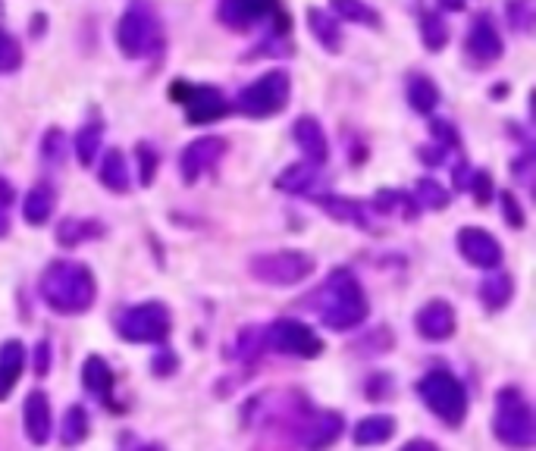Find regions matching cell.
Instances as JSON below:
<instances>
[{"mask_svg": "<svg viewBox=\"0 0 536 451\" xmlns=\"http://www.w3.org/2000/svg\"><path fill=\"white\" fill-rule=\"evenodd\" d=\"M308 301L314 307V314L320 317V323L333 332L355 329L370 314V304H367L361 282L355 279L352 270H345V267H339L326 276V282L317 289V295L308 298Z\"/></svg>", "mask_w": 536, "mask_h": 451, "instance_id": "6da1fadb", "label": "cell"}, {"mask_svg": "<svg viewBox=\"0 0 536 451\" xmlns=\"http://www.w3.org/2000/svg\"><path fill=\"white\" fill-rule=\"evenodd\" d=\"M38 289H41L44 304L63 317L85 314L98 298L95 273L85 264H79V260H54V264L44 270Z\"/></svg>", "mask_w": 536, "mask_h": 451, "instance_id": "7a4b0ae2", "label": "cell"}, {"mask_svg": "<svg viewBox=\"0 0 536 451\" xmlns=\"http://www.w3.org/2000/svg\"><path fill=\"white\" fill-rule=\"evenodd\" d=\"M493 433L508 448H530L536 442V417L527 395L518 386H505L496 395Z\"/></svg>", "mask_w": 536, "mask_h": 451, "instance_id": "3957f363", "label": "cell"}, {"mask_svg": "<svg viewBox=\"0 0 536 451\" xmlns=\"http://www.w3.org/2000/svg\"><path fill=\"white\" fill-rule=\"evenodd\" d=\"M163 29L154 7L148 0H135V4L123 13L120 26H116V44H120L123 57L129 60H142L160 51Z\"/></svg>", "mask_w": 536, "mask_h": 451, "instance_id": "277c9868", "label": "cell"}, {"mask_svg": "<svg viewBox=\"0 0 536 451\" xmlns=\"http://www.w3.org/2000/svg\"><path fill=\"white\" fill-rule=\"evenodd\" d=\"M417 395H421L427 411L436 414L446 426H461L464 417H468V392L449 370H430L417 383Z\"/></svg>", "mask_w": 536, "mask_h": 451, "instance_id": "5b68a950", "label": "cell"}, {"mask_svg": "<svg viewBox=\"0 0 536 451\" xmlns=\"http://www.w3.org/2000/svg\"><path fill=\"white\" fill-rule=\"evenodd\" d=\"M314 257L305 251H270V254H258L251 257V276L264 282V286H276V289H286V286H298L314 273Z\"/></svg>", "mask_w": 536, "mask_h": 451, "instance_id": "8992f818", "label": "cell"}, {"mask_svg": "<svg viewBox=\"0 0 536 451\" xmlns=\"http://www.w3.org/2000/svg\"><path fill=\"white\" fill-rule=\"evenodd\" d=\"M170 326H173L170 311L160 301L126 307V311L116 317V332H120V339L135 342V345H160L170 336Z\"/></svg>", "mask_w": 536, "mask_h": 451, "instance_id": "52a82bcc", "label": "cell"}, {"mask_svg": "<svg viewBox=\"0 0 536 451\" xmlns=\"http://www.w3.org/2000/svg\"><path fill=\"white\" fill-rule=\"evenodd\" d=\"M220 22L236 32L273 22V35H289V13H283L279 0H220Z\"/></svg>", "mask_w": 536, "mask_h": 451, "instance_id": "ba28073f", "label": "cell"}, {"mask_svg": "<svg viewBox=\"0 0 536 451\" xmlns=\"http://www.w3.org/2000/svg\"><path fill=\"white\" fill-rule=\"evenodd\" d=\"M292 94V82L286 73H273L261 76L258 82H251L248 88H242V94L236 98V110L251 116V120H267V116H276L279 110H286Z\"/></svg>", "mask_w": 536, "mask_h": 451, "instance_id": "9c48e42d", "label": "cell"}, {"mask_svg": "<svg viewBox=\"0 0 536 451\" xmlns=\"http://www.w3.org/2000/svg\"><path fill=\"white\" fill-rule=\"evenodd\" d=\"M173 98L176 104L185 107V116H189L192 126H207V123H217L229 113V101L226 94L214 85H185L176 82L173 85Z\"/></svg>", "mask_w": 536, "mask_h": 451, "instance_id": "30bf717a", "label": "cell"}, {"mask_svg": "<svg viewBox=\"0 0 536 451\" xmlns=\"http://www.w3.org/2000/svg\"><path fill=\"white\" fill-rule=\"evenodd\" d=\"M264 339L270 348H276L279 354H292V358H320L323 354V342L317 332L308 326V323H301V320H276L267 326L264 332Z\"/></svg>", "mask_w": 536, "mask_h": 451, "instance_id": "8fae6325", "label": "cell"}, {"mask_svg": "<svg viewBox=\"0 0 536 451\" xmlns=\"http://www.w3.org/2000/svg\"><path fill=\"white\" fill-rule=\"evenodd\" d=\"M229 151V141L220 138V135H204V138H195L192 145H185L182 154H179V173H182V182H198L204 173H214L220 160L226 157Z\"/></svg>", "mask_w": 536, "mask_h": 451, "instance_id": "7c38bea8", "label": "cell"}, {"mask_svg": "<svg viewBox=\"0 0 536 451\" xmlns=\"http://www.w3.org/2000/svg\"><path fill=\"white\" fill-rule=\"evenodd\" d=\"M292 439L308 448H326L342 436V417L333 411H301L289 420Z\"/></svg>", "mask_w": 536, "mask_h": 451, "instance_id": "4fadbf2b", "label": "cell"}, {"mask_svg": "<svg viewBox=\"0 0 536 451\" xmlns=\"http://www.w3.org/2000/svg\"><path fill=\"white\" fill-rule=\"evenodd\" d=\"M455 245L461 251V257L468 260V264L480 267V270H493L502 264V245L496 242V235H489L477 226H464L458 235H455Z\"/></svg>", "mask_w": 536, "mask_h": 451, "instance_id": "5bb4252c", "label": "cell"}, {"mask_svg": "<svg viewBox=\"0 0 536 451\" xmlns=\"http://www.w3.org/2000/svg\"><path fill=\"white\" fill-rule=\"evenodd\" d=\"M464 51H468V57L480 66H489V63H496L505 51V44H502V35L496 29V22L489 19L486 13L474 16L471 22V32H468V41H464Z\"/></svg>", "mask_w": 536, "mask_h": 451, "instance_id": "9a60e30c", "label": "cell"}, {"mask_svg": "<svg viewBox=\"0 0 536 451\" xmlns=\"http://www.w3.org/2000/svg\"><path fill=\"white\" fill-rule=\"evenodd\" d=\"M455 326H458L455 307L449 301H439V298L430 301V304H424L421 311H417V317H414L417 336L427 339V342H446V339H452L455 336Z\"/></svg>", "mask_w": 536, "mask_h": 451, "instance_id": "2e32d148", "label": "cell"}, {"mask_svg": "<svg viewBox=\"0 0 536 451\" xmlns=\"http://www.w3.org/2000/svg\"><path fill=\"white\" fill-rule=\"evenodd\" d=\"M22 423H26V436L29 442L35 445H44L51 439V426H54V417H51V401L41 389L29 392L26 398V408H22Z\"/></svg>", "mask_w": 536, "mask_h": 451, "instance_id": "e0dca14e", "label": "cell"}, {"mask_svg": "<svg viewBox=\"0 0 536 451\" xmlns=\"http://www.w3.org/2000/svg\"><path fill=\"white\" fill-rule=\"evenodd\" d=\"M292 135H295V145L305 151V157L311 163H317V166L326 163V157H330V141H326V132L314 116H298Z\"/></svg>", "mask_w": 536, "mask_h": 451, "instance_id": "ac0fdd59", "label": "cell"}, {"mask_svg": "<svg viewBox=\"0 0 536 451\" xmlns=\"http://www.w3.org/2000/svg\"><path fill=\"white\" fill-rule=\"evenodd\" d=\"M511 295H515V279H511V273L505 270H489V276H483L480 282V301L486 311H502V307L511 301Z\"/></svg>", "mask_w": 536, "mask_h": 451, "instance_id": "d6986e66", "label": "cell"}, {"mask_svg": "<svg viewBox=\"0 0 536 451\" xmlns=\"http://www.w3.org/2000/svg\"><path fill=\"white\" fill-rule=\"evenodd\" d=\"M317 182H320L317 163L301 160V163H292V166H286L283 173H279L276 188H279V192H289V195H311Z\"/></svg>", "mask_w": 536, "mask_h": 451, "instance_id": "ffe728a7", "label": "cell"}, {"mask_svg": "<svg viewBox=\"0 0 536 451\" xmlns=\"http://www.w3.org/2000/svg\"><path fill=\"white\" fill-rule=\"evenodd\" d=\"M317 207H323L330 213L333 220H342V223H355L358 229H370V217H367V207L355 198H342V195H317L314 198Z\"/></svg>", "mask_w": 536, "mask_h": 451, "instance_id": "44dd1931", "label": "cell"}, {"mask_svg": "<svg viewBox=\"0 0 536 451\" xmlns=\"http://www.w3.org/2000/svg\"><path fill=\"white\" fill-rule=\"evenodd\" d=\"M54 204H57V192L54 185L48 182H38L32 192L26 195V201H22V217H26L29 226H44L51 220L54 213Z\"/></svg>", "mask_w": 536, "mask_h": 451, "instance_id": "7402d4cb", "label": "cell"}, {"mask_svg": "<svg viewBox=\"0 0 536 451\" xmlns=\"http://www.w3.org/2000/svg\"><path fill=\"white\" fill-rule=\"evenodd\" d=\"M308 29L314 32V38H317L330 54H339V51H342L339 16L326 13V10H320V7H311V10H308Z\"/></svg>", "mask_w": 536, "mask_h": 451, "instance_id": "603a6c76", "label": "cell"}, {"mask_svg": "<svg viewBox=\"0 0 536 451\" xmlns=\"http://www.w3.org/2000/svg\"><path fill=\"white\" fill-rule=\"evenodd\" d=\"M101 185L110 188V192L123 195L129 192L132 185V173H129V163H126V154L120 148H110L104 163H101Z\"/></svg>", "mask_w": 536, "mask_h": 451, "instance_id": "cb8c5ba5", "label": "cell"}, {"mask_svg": "<svg viewBox=\"0 0 536 451\" xmlns=\"http://www.w3.org/2000/svg\"><path fill=\"white\" fill-rule=\"evenodd\" d=\"M405 94H408V104H411V110H417V113H433L436 110V104H439V88L430 82V76H424V73H411L408 76V82H405Z\"/></svg>", "mask_w": 536, "mask_h": 451, "instance_id": "d4e9b609", "label": "cell"}, {"mask_svg": "<svg viewBox=\"0 0 536 451\" xmlns=\"http://www.w3.org/2000/svg\"><path fill=\"white\" fill-rule=\"evenodd\" d=\"M104 235V223L98 220H76V217H69L57 226V242L63 248H76L82 242H91V239H101Z\"/></svg>", "mask_w": 536, "mask_h": 451, "instance_id": "484cf974", "label": "cell"}, {"mask_svg": "<svg viewBox=\"0 0 536 451\" xmlns=\"http://www.w3.org/2000/svg\"><path fill=\"white\" fill-rule=\"evenodd\" d=\"M395 436V417L389 414H374V417H364L355 426V442L358 445H383Z\"/></svg>", "mask_w": 536, "mask_h": 451, "instance_id": "4316f807", "label": "cell"}, {"mask_svg": "<svg viewBox=\"0 0 536 451\" xmlns=\"http://www.w3.org/2000/svg\"><path fill=\"white\" fill-rule=\"evenodd\" d=\"M333 10L339 19L345 22H358V26H367V29H380L383 26V19L380 13L367 4V0H330Z\"/></svg>", "mask_w": 536, "mask_h": 451, "instance_id": "83f0119b", "label": "cell"}, {"mask_svg": "<svg viewBox=\"0 0 536 451\" xmlns=\"http://www.w3.org/2000/svg\"><path fill=\"white\" fill-rule=\"evenodd\" d=\"M82 386L95 395H107L113 389V370L104 358L91 354V358L82 364Z\"/></svg>", "mask_w": 536, "mask_h": 451, "instance_id": "f1b7e54d", "label": "cell"}, {"mask_svg": "<svg viewBox=\"0 0 536 451\" xmlns=\"http://www.w3.org/2000/svg\"><path fill=\"white\" fill-rule=\"evenodd\" d=\"M370 207L380 210V213H399L402 220H414L417 217V201L405 192H395V188H389V192H377L374 201H370Z\"/></svg>", "mask_w": 536, "mask_h": 451, "instance_id": "f546056e", "label": "cell"}, {"mask_svg": "<svg viewBox=\"0 0 536 451\" xmlns=\"http://www.w3.org/2000/svg\"><path fill=\"white\" fill-rule=\"evenodd\" d=\"M88 430H91V417H88V411H85L82 405H73V408H69V411L63 414V423H60V442H63V445H79V442H85Z\"/></svg>", "mask_w": 536, "mask_h": 451, "instance_id": "4dcf8cb0", "label": "cell"}, {"mask_svg": "<svg viewBox=\"0 0 536 451\" xmlns=\"http://www.w3.org/2000/svg\"><path fill=\"white\" fill-rule=\"evenodd\" d=\"M101 145H104V126H101L98 120H95V123H85V126L79 129V135H76V157H79V163H82V166L95 163Z\"/></svg>", "mask_w": 536, "mask_h": 451, "instance_id": "1f68e13d", "label": "cell"}, {"mask_svg": "<svg viewBox=\"0 0 536 451\" xmlns=\"http://www.w3.org/2000/svg\"><path fill=\"white\" fill-rule=\"evenodd\" d=\"M421 38L427 44V51H442L449 44V26L439 13H424L421 16Z\"/></svg>", "mask_w": 536, "mask_h": 451, "instance_id": "d6a6232c", "label": "cell"}, {"mask_svg": "<svg viewBox=\"0 0 536 451\" xmlns=\"http://www.w3.org/2000/svg\"><path fill=\"white\" fill-rule=\"evenodd\" d=\"M508 22L511 29L521 32V35H530L533 26H536V0H508Z\"/></svg>", "mask_w": 536, "mask_h": 451, "instance_id": "836d02e7", "label": "cell"}, {"mask_svg": "<svg viewBox=\"0 0 536 451\" xmlns=\"http://www.w3.org/2000/svg\"><path fill=\"white\" fill-rule=\"evenodd\" d=\"M414 201H417V207H427V210H446L449 192L436 179H421L414 188Z\"/></svg>", "mask_w": 536, "mask_h": 451, "instance_id": "e575fe53", "label": "cell"}, {"mask_svg": "<svg viewBox=\"0 0 536 451\" xmlns=\"http://www.w3.org/2000/svg\"><path fill=\"white\" fill-rule=\"evenodd\" d=\"M22 66V51H19V41L0 29V73H13V69Z\"/></svg>", "mask_w": 536, "mask_h": 451, "instance_id": "d590c367", "label": "cell"}, {"mask_svg": "<svg viewBox=\"0 0 536 451\" xmlns=\"http://www.w3.org/2000/svg\"><path fill=\"white\" fill-rule=\"evenodd\" d=\"M135 157H138V179H142V185H151L154 173H157V163H160V154L148 145V141H142V145L135 148Z\"/></svg>", "mask_w": 536, "mask_h": 451, "instance_id": "8d00e7d4", "label": "cell"}, {"mask_svg": "<svg viewBox=\"0 0 536 451\" xmlns=\"http://www.w3.org/2000/svg\"><path fill=\"white\" fill-rule=\"evenodd\" d=\"M41 154H44V160H48V163H63V157H66V141H63V132H60V129H51L48 135H44Z\"/></svg>", "mask_w": 536, "mask_h": 451, "instance_id": "74e56055", "label": "cell"}, {"mask_svg": "<svg viewBox=\"0 0 536 451\" xmlns=\"http://www.w3.org/2000/svg\"><path fill=\"white\" fill-rule=\"evenodd\" d=\"M468 192L474 195V201H477L480 207H483V204H489V198H493V176H489L486 170H477V173H471Z\"/></svg>", "mask_w": 536, "mask_h": 451, "instance_id": "f35d334b", "label": "cell"}, {"mask_svg": "<svg viewBox=\"0 0 536 451\" xmlns=\"http://www.w3.org/2000/svg\"><path fill=\"white\" fill-rule=\"evenodd\" d=\"M430 135H433L436 145H442V148H458V132H455V126L449 120H433Z\"/></svg>", "mask_w": 536, "mask_h": 451, "instance_id": "ab89813d", "label": "cell"}, {"mask_svg": "<svg viewBox=\"0 0 536 451\" xmlns=\"http://www.w3.org/2000/svg\"><path fill=\"white\" fill-rule=\"evenodd\" d=\"M502 213H505V220H508V226H511V229H524L527 217H524V210H521L518 198L511 195V192H505V195H502Z\"/></svg>", "mask_w": 536, "mask_h": 451, "instance_id": "60d3db41", "label": "cell"}, {"mask_svg": "<svg viewBox=\"0 0 536 451\" xmlns=\"http://www.w3.org/2000/svg\"><path fill=\"white\" fill-rule=\"evenodd\" d=\"M176 367H179V361H176V354H173L170 348L157 351V354H154V361H151V370H154L157 376H170Z\"/></svg>", "mask_w": 536, "mask_h": 451, "instance_id": "b9f144b4", "label": "cell"}, {"mask_svg": "<svg viewBox=\"0 0 536 451\" xmlns=\"http://www.w3.org/2000/svg\"><path fill=\"white\" fill-rule=\"evenodd\" d=\"M32 367H35V376H48V367H51V342H48V339H41V342L35 345V361H32Z\"/></svg>", "mask_w": 536, "mask_h": 451, "instance_id": "7bdbcfd3", "label": "cell"}, {"mask_svg": "<svg viewBox=\"0 0 536 451\" xmlns=\"http://www.w3.org/2000/svg\"><path fill=\"white\" fill-rule=\"evenodd\" d=\"M511 173H515V179L524 185V188H530V173H533V157L530 154H524L521 160H515L511 163Z\"/></svg>", "mask_w": 536, "mask_h": 451, "instance_id": "ee69618b", "label": "cell"}, {"mask_svg": "<svg viewBox=\"0 0 536 451\" xmlns=\"http://www.w3.org/2000/svg\"><path fill=\"white\" fill-rule=\"evenodd\" d=\"M16 383H19V373H13V370H7L4 364H0V401H4L16 389Z\"/></svg>", "mask_w": 536, "mask_h": 451, "instance_id": "f6af8a7d", "label": "cell"}, {"mask_svg": "<svg viewBox=\"0 0 536 451\" xmlns=\"http://www.w3.org/2000/svg\"><path fill=\"white\" fill-rule=\"evenodd\" d=\"M0 204H4V207L13 204V185L7 179H0Z\"/></svg>", "mask_w": 536, "mask_h": 451, "instance_id": "bcb514c9", "label": "cell"}, {"mask_svg": "<svg viewBox=\"0 0 536 451\" xmlns=\"http://www.w3.org/2000/svg\"><path fill=\"white\" fill-rule=\"evenodd\" d=\"M7 232H10V207L0 204V239H4Z\"/></svg>", "mask_w": 536, "mask_h": 451, "instance_id": "7dc6e473", "label": "cell"}, {"mask_svg": "<svg viewBox=\"0 0 536 451\" xmlns=\"http://www.w3.org/2000/svg\"><path fill=\"white\" fill-rule=\"evenodd\" d=\"M439 7H442V10H452V13H458V10H464V0H439Z\"/></svg>", "mask_w": 536, "mask_h": 451, "instance_id": "c3c4849f", "label": "cell"}, {"mask_svg": "<svg viewBox=\"0 0 536 451\" xmlns=\"http://www.w3.org/2000/svg\"><path fill=\"white\" fill-rule=\"evenodd\" d=\"M0 13H4V4H0Z\"/></svg>", "mask_w": 536, "mask_h": 451, "instance_id": "681fc988", "label": "cell"}]
</instances>
